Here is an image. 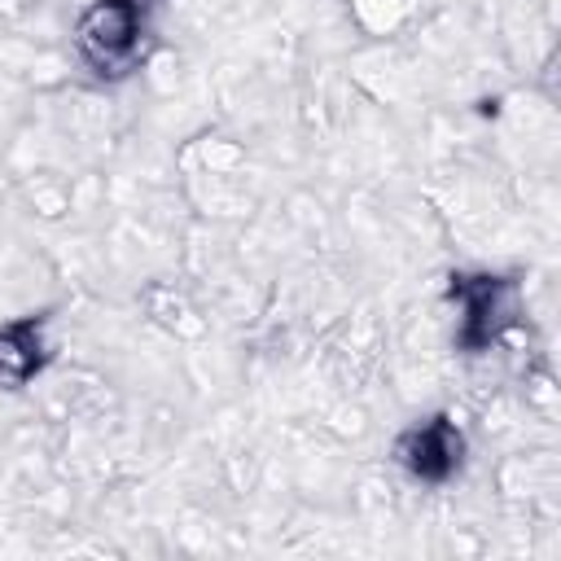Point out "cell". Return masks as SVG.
I'll use <instances>...</instances> for the list:
<instances>
[{"instance_id":"obj_6","label":"cell","mask_w":561,"mask_h":561,"mask_svg":"<svg viewBox=\"0 0 561 561\" xmlns=\"http://www.w3.org/2000/svg\"><path fill=\"white\" fill-rule=\"evenodd\" d=\"M346 4H351V18L359 22V31H368V35L399 31L416 9V0H346Z\"/></svg>"},{"instance_id":"obj_3","label":"cell","mask_w":561,"mask_h":561,"mask_svg":"<svg viewBox=\"0 0 561 561\" xmlns=\"http://www.w3.org/2000/svg\"><path fill=\"white\" fill-rule=\"evenodd\" d=\"M465 456H469V434L447 412H434L425 421H412L408 430H399V438L390 447V460L412 482H425V486L451 482L465 469Z\"/></svg>"},{"instance_id":"obj_5","label":"cell","mask_w":561,"mask_h":561,"mask_svg":"<svg viewBox=\"0 0 561 561\" xmlns=\"http://www.w3.org/2000/svg\"><path fill=\"white\" fill-rule=\"evenodd\" d=\"M140 302H145L149 320H153V324H162V329H167V333H175V337H197V333L206 329V324H202V316H197V307H193L175 285H167V280L145 285Z\"/></svg>"},{"instance_id":"obj_1","label":"cell","mask_w":561,"mask_h":561,"mask_svg":"<svg viewBox=\"0 0 561 561\" xmlns=\"http://www.w3.org/2000/svg\"><path fill=\"white\" fill-rule=\"evenodd\" d=\"M153 4L158 0H88L70 31L79 66L101 83H118L149 66Z\"/></svg>"},{"instance_id":"obj_2","label":"cell","mask_w":561,"mask_h":561,"mask_svg":"<svg viewBox=\"0 0 561 561\" xmlns=\"http://www.w3.org/2000/svg\"><path fill=\"white\" fill-rule=\"evenodd\" d=\"M456 307V346L482 355L522 324V285L500 272H456L447 280Z\"/></svg>"},{"instance_id":"obj_4","label":"cell","mask_w":561,"mask_h":561,"mask_svg":"<svg viewBox=\"0 0 561 561\" xmlns=\"http://www.w3.org/2000/svg\"><path fill=\"white\" fill-rule=\"evenodd\" d=\"M48 364H53V337L44 311L0 324V390H26Z\"/></svg>"}]
</instances>
